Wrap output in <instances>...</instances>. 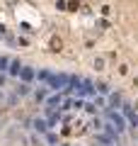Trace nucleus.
<instances>
[{
    "label": "nucleus",
    "instance_id": "7ed1b4c3",
    "mask_svg": "<svg viewBox=\"0 0 138 146\" xmlns=\"http://www.w3.org/2000/svg\"><path fill=\"white\" fill-rule=\"evenodd\" d=\"M49 44H51V51H61V46H63V42L58 39V36H51V42H49Z\"/></svg>",
    "mask_w": 138,
    "mask_h": 146
},
{
    "label": "nucleus",
    "instance_id": "ddd939ff",
    "mask_svg": "<svg viewBox=\"0 0 138 146\" xmlns=\"http://www.w3.org/2000/svg\"><path fill=\"white\" fill-rule=\"evenodd\" d=\"M0 102H3V93H0Z\"/></svg>",
    "mask_w": 138,
    "mask_h": 146
},
{
    "label": "nucleus",
    "instance_id": "6e6552de",
    "mask_svg": "<svg viewBox=\"0 0 138 146\" xmlns=\"http://www.w3.org/2000/svg\"><path fill=\"white\" fill-rule=\"evenodd\" d=\"M7 63H10V61H7L5 56H0V73H3V71H5V68H7Z\"/></svg>",
    "mask_w": 138,
    "mask_h": 146
},
{
    "label": "nucleus",
    "instance_id": "20e7f679",
    "mask_svg": "<svg viewBox=\"0 0 138 146\" xmlns=\"http://www.w3.org/2000/svg\"><path fill=\"white\" fill-rule=\"evenodd\" d=\"M20 71H22V63L20 61H12L10 63V76H20Z\"/></svg>",
    "mask_w": 138,
    "mask_h": 146
},
{
    "label": "nucleus",
    "instance_id": "1a4fd4ad",
    "mask_svg": "<svg viewBox=\"0 0 138 146\" xmlns=\"http://www.w3.org/2000/svg\"><path fill=\"white\" fill-rule=\"evenodd\" d=\"M58 102H61V95H53V98L49 100V107H53V105H58Z\"/></svg>",
    "mask_w": 138,
    "mask_h": 146
},
{
    "label": "nucleus",
    "instance_id": "0eeeda50",
    "mask_svg": "<svg viewBox=\"0 0 138 146\" xmlns=\"http://www.w3.org/2000/svg\"><path fill=\"white\" fill-rule=\"evenodd\" d=\"M128 119H131L133 127H138V115H136V112H128Z\"/></svg>",
    "mask_w": 138,
    "mask_h": 146
},
{
    "label": "nucleus",
    "instance_id": "f03ea898",
    "mask_svg": "<svg viewBox=\"0 0 138 146\" xmlns=\"http://www.w3.org/2000/svg\"><path fill=\"white\" fill-rule=\"evenodd\" d=\"M20 76H22V80H24V83H27V80H32V78H34V71H32V68H24V66H22Z\"/></svg>",
    "mask_w": 138,
    "mask_h": 146
},
{
    "label": "nucleus",
    "instance_id": "9b49d317",
    "mask_svg": "<svg viewBox=\"0 0 138 146\" xmlns=\"http://www.w3.org/2000/svg\"><path fill=\"white\" fill-rule=\"evenodd\" d=\"M102 66H104V58H97V61H95V68H97V71H102Z\"/></svg>",
    "mask_w": 138,
    "mask_h": 146
},
{
    "label": "nucleus",
    "instance_id": "f257e3e1",
    "mask_svg": "<svg viewBox=\"0 0 138 146\" xmlns=\"http://www.w3.org/2000/svg\"><path fill=\"white\" fill-rule=\"evenodd\" d=\"M109 117H112V122L116 124V131H121V129H124V117H121V115H116V112H112Z\"/></svg>",
    "mask_w": 138,
    "mask_h": 146
},
{
    "label": "nucleus",
    "instance_id": "9d476101",
    "mask_svg": "<svg viewBox=\"0 0 138 146\" xmlns=\"http://www.w3.org/2000/svg\"><path fill=\"white\" fill-rule=\"evenodd\" d=\"M36 129H39V131H46V122H44V119H36Z\"/></svg>",
    "mask_w": 138,
    "mask_h": 146
},
{
    "label": "nucleus",
    "instance_id": "39448f33",
    "mask_svg": "<svg viewBox=\"0 0 138 146\" xmlns=\"http://www.w3.org/2000/svg\"><path fill=\"white\" fill-rule=\"evenodd\" d=\"M109 102H112L114 107H116V105H121L124 100H121V95H119V93H112V95H109Z\"/></svg>",
    "mask_w": 138,
    "mask_h": 146
},
{
    "label": "nucleus",
    "instance_id": "423d86ee",
    "mask_svg": "<svg viewBox=\"0 0 138 146\" xmlns=\"http://www.w3.org/2000/svg\"><path fill=\"white\" fill-rule=\"evenodd\" d=\"M17 93H20V95H27V93H29V85H27V83H20V88H17Z\"/></svg>",
    "mask_w": 138,
    "mask_h": 146
},
{
    "label": "nucleus",
    "instance_id": "f8f14e48",
    "mask_svg": "<svg viewBox=\"0 0 138 146\" xmlns=\"http://www.w3.org/2000/svg\"><path fill=\"white\" fill-rule=\"evenodd\" d=\"M3 83H5V76H3V73H0V85H3Z\"/></svg>",
    "mask_w": 138,
    "mask_h": 146
}]
</instances>
